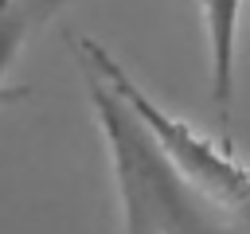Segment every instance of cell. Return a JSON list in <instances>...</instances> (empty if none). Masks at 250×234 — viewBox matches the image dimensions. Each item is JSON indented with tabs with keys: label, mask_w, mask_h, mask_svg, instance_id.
<instances>
[{
	"label": "cell",
	"mask_w": 250,
	"mask_h": 234,
	"mask_svg": "<svg viewBox=\"0 0 250 234\" xmlns=\"http://www.w3.org/2000/svg\"><path fill=\"white\" fill-rule=\"evenodd\" d=\"M78 66L94 121L109 152L125 234H238L227 211L215 207L164 160V152L141 129L133 109L113 94V86L90 62L78 58Z\"/></svg>",
	"instance_id": "cell-1"
},
{
	"label": "cell",
	"mask_w": 250,
	"mask_h": 234,
	"mask_svg": "<svg viewBox=\"0 0 250 234\" xmlns=\"http://www.w3.org/2000/svg\"><path fill=\"white\" fill-rule=\"evenodd\" d=\"M74 55L82 62H90L109 86L113 94L133 109V117L141 121V129L152 136V144L164 152V160L191 183L199 187L215 207H223L227 214H250V164L242 156L230 152V144L199 133L195 125H188L184 117L168 113L164 105H156L148 98V90L125 74V66L94 39L78 35L74 39Z\"/></svg>",
	"instance_id": "cell-2"
},
{
	"label": "cell",
	"mask_w": 250,
	"mask_h": 234,
	"mask_svg": "<svg viewBox=\"0 0 250 234\" xmlns=\"http://www.w3.org/2000/svg\"><path fill=\"white\" fill-rule=\"evenodd\" d=\"M74 0H0V105L20 101L27 86H12L8 74L23 51V43Z\"/></svg>",
	"instance_id": "cell-3"
},
{
	"label": "cell",
	"mask_w": 250,
	"mask_h": 234,
	"mask_svg": "<svg viewBox=\"0 0 250 234\" xmlns=\"http://www.w3.org/2000/svg\"><path fill=\"white\" fill-rule=\"evenodd\" d=\"M242 0H203L207 47H211V94L227 109L234 90V31H238Z\"/></svg>",
	"instance_id": "cell-4"
}]
</instances>
